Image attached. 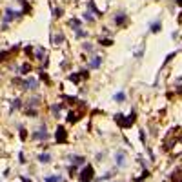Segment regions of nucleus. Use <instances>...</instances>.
<instances>
[{
	"instance_id": "a211bd4d",
	"label": "nucleus",
	"mask_w": 182,
	"mask_h": 182,
	"mask_svg": "<svg viewBox=\"0 0 182 182\" xmlns=\"http://www.w3.org/2000/svg\"><path fill=\"white\" fill-rule=\"evenodd\" d=\"M62 42H64V35H62V33H58V35H55V37H53V44L60 46Z\"/></svg>"
},
{
	"instance_id": "0eeeda50",
	"label": "nucleus",
	"mask_w": 182,
	"mask_h": 182,
	"mask_svg": "<svg viewBox=\"0 0 182 182\" xmlns=\"http://www.w3.org/2000/svg\"><path fill=\"white\" fill-rule=\"evenodd\" d=\"M69 160H71V164L75 166V168H78V166H86V159L82 155H71Z\"/></svg>"
},
{
	"instance_id": "dca6fc26",
	"label": "nucleus",
	"mask_w": 182,
	"mask_h": 182,
	"mask_svg": "<svg viewBox=\"0 0 182 182\" xmlns=\"http://www.w3.org/2000/svg\"><path fill=\"white\" fill-rule=\"evenodd\" d=\"M82 49L87 51V53H95V46H93L91 42H84V44H82Z\"/></svg>"
},
{
	"instance_id": "f3484780",
	"label": "nucleus",
	"mask_w": 182,
	"mask_h": 182,
	"mask_svg": "<svg viewBox=\"0 0 182 182\" xmlns=\"http://www.w3.org/2000/svg\"><path fill=\"white\" fill-rule=\"evenodd\" d=\"M87 7H89V11H93V13L97 15V17H102V15H100V11H98V9L95 7V2H93V0H91V2H87Z\"/></svg>"
},
{
	"instance_id": "7ed1b4c3",
	"label": "nucleus",
	"mask_w": 182,
	"mask_h": 182,
	"mask_svg": "<svg viewBox=\"0 0 182 182\" xmlns=\"http://www.w3.org/2000/svg\"><path fill=\"white\" fill-rule=\"evenodd\" d=\"M113 22H115V26H119V27L127 26V15L124 11H119L115 15V18H113Z\"/></svg>"
},
{
	"instance_id": "20e7f679",
	"label": "nucleus",
	"mask_w": 182,
	"mask_h": 182,
	"mask_svg": "<svg viewBox=\"0 0 182 182\" xmlns=\"http://www.w3.org/2000/svg\"><path fill=\"white\" fill-rule=\"evenodd\" d=\"M22 89H31V91H35L37 87H38V80L37 78H33V77H29V78H26V80L22 82Z\"/></svg>"
},
{
	"instance_id": "f8f14e48",
	"label": "nucleus",
	"mask_w": 182,
	"mask_h": 182,
	"mask_svg": "<svg viewBox=\"0 0 182 182\" xmlns=\"http://www.w3.org/2000/svg\"><path fill=\"white\" fill-rule=\"evenodd\" d=\"M44 182H64V177L62 175H47V177H44Z\"/></svg>"
},
{
	"instance_id": "9b49d317",
	"label": "nucleus",
	"mask_w": 182,
	"mask_h": 182,
	"mask_svg": "<svg viewBox=\"0 0 182 182\" xmlns=\"http://www.w3.org/2000/svg\"><path fill=\"white\" fill-rule=\"evenodd\" d=\"M67 139V133H66V129H64L62 126H58V129H57V142H64Z\"/></svg>"
},
{
	"instance_id": "4468645a",
	"label": "nucleus",
	"mask_w": 182,
	"mask_h": 182,
	"mask_svg": "<svg viewBox=\"0 0 182 182\" xmlns=\"http://www.w3.org/2000/svg\"><path fill=\"white\" fill-rule=\"evenodd\" d=\"M38 160H40L42 164H49V162H51V155H49V153H42V155H38Z\"/></svg>"
},
{
	"instance_id": "a878e982",
	"label": "nucleus",
	"mask_w": 182,
	"mask_h": 182,
	"mask_svg": "<svg viewBox=\"0 0 182 182\" xmlns=\"http://www.w3.org/2000/svg\"><path fill=\"white\" fill-rule=\"evenodd\" d=\"M111 177H113V173L109 171V173H104V177H100V179H98V180H109Z\"/></svg>"
},
{
	"instance_id": "b1692460",
	"label": "nucleus",
	"mask_w": 182,
	"mask_h": 182,
	"mask_svg": "<svg viewBox=\"0 0 182 182\" xmlns=\"http://www.w3.org/2000/svg\"><path fill=\"white\" fill-rule=\"evenodd\" d=\"M144 49H146L144 46H140V49H139V51L135 53V58H142V55H144Z\"/></svg>"
},
{
	"instance_id": "6ab92c4d",
	"label": "nucleus",
	"mask_w": 182,
	"mask_h": 182,
	"mask_svg": "<svg viewBox=\"0 0 182 182\" xmlns=\"http://www.w3.org/2000/svg\"><path fill=\"white\" fill-rule=\"evenodd\" d=\"M98 44H100V46H104V47H109V46H113V40H109V38H100Z\"/></svg>"
},
{
	"instance_id": "aec40b11",
	"label": "nucleus",
	"mask_w": 182,
	"mask_h": 182,
	"mask_svg": "<svg viewBox=\"0 0 182 182\" xmlns=\"http://www.w3.org/2000/svg\"><path fill=\"white\" fill-rule=\"evenodd\" d=\"M69 26L73 27V31H75V29L80 27V20H78V18H71V20H69Z\"/></svg>"
},
{
	"instance_id": "f257e3e1",
	"label": "nucleus",
	"mask_w": 182,
	"mask_h": 182,
	"mask_svg": "<svg viewBox=\"0 0 182 182\" xmlns=\"http://www.w3.org/2000/svg\"><path fill=\"white\" fill-rule=\"evenodd\" d=\"M93 177H95V169H93V166L86 164V166H84V169H82V171H80V175H78V179H80L82 182H91V180H93Z\"/></svg>"
},
{
	"instance_id": "4be33fe9",
	"label": "nucleus",
	"mask_w": 182,
	"mask_h": 182,
	"mask_svg": "<svg viewBox=\"0 0 182 182\" xmlns=\"http://www.w3.org/2000/svg\"><path fill=\"white\" fill-rule=\"evenodd\" d=\"M84 20L93 24V22H95V17H91V13H89V11H86V13H84Z\"/></svg>"
},
{
	"instance_id": "f03ea898",
	"label": "nucleus",
	"mask_w": 182,
	"mask_h": 182,
	"mask_svg": "<svg viewBox=\"0 0 182 182\" xmlns=\"http://www.w3.org/2000/svg\"><path fill=\"white\" fill-rule=\"evenodd\" d=\"M113 159H115V164H117V168H126L127 160H126V151H124V149H119V151H115Z\"/></svg>"
},
{
	"instance_id": "ddd939ff",
	"label": "nucleus",
	"mask_w": 182,
	"mask_h": 182,
	"mask_svg": "<svg viewBox=\"0 0 182 182\" xmlns=\"http://www.w3.org/2000/svg\"><path fill=\"white\" fill-rule=\"evenodd\" d=\"M64 107V104H53L51 106V113H53V117H57L58 119V115H60V109Z\"/></svg>"
},
{
	"instance_id": "39448f33",
	"label": "nucleus",
	"mask_w": 182,
	"mask_h": 182,
	"mask_svg": "<svg viewBox=\"0 0 182 182\" xmlns=\"http://www.w3.org/2000/svg\"><path fill=\"white\" fill-rule=\"evenodd\" d=\"M33 139H35V140H47L49 139V133H47L46 126H42L40 129H37L35 133H33Z\"/></svg>"
},
{
	"instance_id": "412c9836",
	"label": "nucleus",
	"mask_w": 182,
	"mask_h": 182,
	"mask_svg": "<svg viewBox=\"0 0 182 182\" xmlns=\"http://www.w3.org/2000/svg\"><path fill=\"white\" fill-rule=\"evenodd\" d=\"M78 119H80V117H78V115H77V113H75V111H71V113H69V115H67V120H69V122H71V124H73V122H77Z\"/></svg>"
},
{
	"instance_id": "9d476101",
	"label": "nucleus",
	"mask_w": 182,
	"mask_h": 182,
	"mask_svg": "<svg viewBox=\"0 0 182 182\" xmlns=\"http://www.w3.org/2000/svg\"><path fill=\"white\" fill-rule=\"evenodd\" d=\"M113 100H115L117 104H122V102H126V91H124V89L117 91L115 95H113Z\"/></svg>"
},
{
	"instance_id": "5701e85b",
	"label": "nucleus",
	"mask_w": 182,
	"mask_h": 182,
	"mask_svg": "<svg viewBox=\"0 0 182 182\" xmlns=\"http://www.w3.org/2000/svg\"><path fill=\"white\" fill-rule=\"evenodd\" d=\"M22 104H20V98H17V100H13V104H11V109H18Z\"/></svg>"
},
{
	"instance_id": "2eb2a0df",
	"label": "nucleus",
	"mask_w": 182,
	"mask_h": 182,
	"mask_svg": "<svg viewBox=\"0 0 182 182\" xmlns=\"http://www.w3.org/2000/svg\"><path fill=\"white\" fill-rule=\"evenodd\" d=\"M87 35H89V33H87L86 29H80V27L75 29V37H77V38H86Z\"/></svg>"
},
{
	"instance_id": "1a4fd4ad",
	"label": "nucleus",
	"mask_w": 182,
	"mask_h": 182,
	"mask_svg": "<svg viewBox=\"0 0 182 182\" xmlns=\"http://www.w3.org/2000/svg\"><path fill=\"white\" fill-rule=\"evenodd\" d=\"M160 29H162L160 18H157V20H151V22H149V31H151V33H159Z\"/></svg>"
},
{
	"instance_id": "393cba45",
	"label": "nucleus",
	"mask_w": 182,
	"mask_h": 182,
	"mask_svg": "<svg viewBox=\"0 0 182 182\" xmlns=\"http://www.w3.org/2000/svg\"><path fill=\"white\" fill-rule=\"evenodd\" d=\"M53 13H55V18H60L62 15H64V11H62V9H58V7H57V9H55V11H53Z\"/></svg>"
},
{
	"instance_id": "6e6552de",
	"label": "nucleus",
	"mask_w": 182,
	"mask_h": 182,
	"mask_svg": "<svg viewBox=\"0 0 182 182\" xmlns=\"http://www.w3.org/2000/svg\"><path fill=\"white\" fill-rule=\"evenodd\" d=\"M102 60H104V58H102L100 55H97V57H93L91 60H89L87 66H89V69H98V67L102 66Z\"/></svg>"
},
{
	"instance_id": "423d86ee",
	"label": "nucleus",
	"mask_w": 182,
	"mask_h": 182,
	"mask_svg": "<svg viewBox=\"0 0 182 182\" xmlns=\"http://www.w3.org/2000/svg\"><path fill=\"white\" fill-rule=\"evenodd\" d=\"M18 15H20L18 11H15V9L7 7V9H6V15H4V24H6V26H7V24L11 22V20H15V18L18 17Z\"/></svg>"
},
{
	"instance_id": "bb28decb",
	"label": "nucleus",
	"mask_w": 182,
	"mask_h": 182,
	"mask_svg": "<svg viewBox=\"0 0 182 182\" xmlns=\"http://www.w3.org/2000/svg\"><path fill=\"white\" fill-rule=\"evenodd\" d=\"M175 2H177V6H180V7H182V0H175Z\"/></svg>"
}]
</instances>
